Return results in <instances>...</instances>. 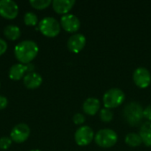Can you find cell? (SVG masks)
Wrapping results in <instances>:
<instances>
[{
    "instance_id": "6da1fadb",
    "label": "cell",
    "mask_w": 151,
    "mask_h": 151,
    "mask_svg": "<svg viewBox=\"0 0 151 151\" xmlns=\"http://www.w3.org/2000/svg\"><path fill=\"white\" fill-rule=\"evenodd\" d=\"M39 47L37 43L31 40H25L19 42L14 48L16 59L23 65L31 63L38 55Z\"/></svg>"
},
{
    "instance_id": "7a4b0ae2",
    "label": "cell",
    "mask_w": 151,
    "mask_h": 151,
    "mask_svg": "<svg viewBox=\"0 0 151 151\" xmlns=\"http://www.w3.org/2000/svg\"><path fill=\"white\" fill-rule=\"evenodd\" d=\"M143 108L141 104L137 102H131L127 104L122 111L125 121L133 127L138 126L143 119Z\"/></svg>"
},
{
    "instance_id": "3957f363",
    "label": "cell",
    "mask_w": 151,
    "mask_h": 151,
    "mask_svg": "<svg viewBox=\"0 0 151 151\" xmlns=\"http://www.w3.org/2000/svg\"><path fill=\"white\" fill-rule=\"evenodd\" d=\"M126 96L122 89L119 88H112L108 89L103 96V104L104 108L114 109L119 107L125 101Z\"/></svg>"
},
{
    "instance_id": "277c9868",
    "label": "cell",
    "mask_w": 151,
    "mask_h": 151,
    "mask_svg": "<svg viewBox=\"0 0 151 151\" xmlns=\"http://www.w3.org/2000/svg\"><path fill=\"white\" fill-rule=\"evenodd\" d=\"M95 142L103 149L112 148L118 142V134L112 129H101L95 134Z\"/></svg>"
},
{
    "instance_id": "5b68a950",
    "label": "cell",
    "mask_w": 151,
    "mask_h": 151,
    "mask_svg": "<svg viewBox=\"0 0 151 151\" xmlns=\"http://www.w3.org/2000/svg\"><path fill=\"white\" fill-rule=\"evenodd\" d=\"M40 32L49 38H54L58 36L61 31L60 22H58L53 17H45L43 18L38 25Z\"/></svg>"
},
{
    "instance_id": "8992f818",
    "label": "cell",
    "mask_w": 151,
    "mask_h": 151,
    "mask_svg": "<svg viewBox=\"0 0 151 151\" xmlns=\"http://www.w3.org/2000/svg\"><path fill=\"white\" fill-rule=\"evenodd\" d=\"M95 139V133L88 126H82L79 127L74 134V141L77 145L81 147L89 145Z\"/></svg>"
},
{
    "instance_id": "52a82bcc",
    "label": "cell",
    "mask_w": 151,
    "mask_h": 151,
    "mask_svg": "<svg viewBox=\"0 0 151 151\" xmlns=\"http://www.w3.org/2000/svg\"><path fill=\"white\" fill-rule=\"evenodd\" d=\"M30 135V128L25 123H19L16 125L11 131L10 138L15 143L25 142Z\"/></svg>"
},
{
    "instance_id": "ba28073f",
    "label": "cell",
    "mask_w": 151,
    "mask_h": 151,
    "mask_svg": "<svg viewBox=\"0 0 151 151\" xmlns=\"http://www.w3.org/2000/svg\"><path fill=\"white\" fill-rule=\"evenodd\" d=\"M133 81L140 88H146L151 83L150 72L145 67H138L133 73Z\"/></svg>"
},
{
    "instance_id": "9c48e42d",
    "label": "cell",
    "mask_w": 151,
    "mask_h": 151,
    "mask_svg": "<svg viewBox=\"0 0 151 151\" xmlns=\"http://www.w3.org/2000/svg\"><path fill=\"white\" fill-rule=\"evenodd\" d=\"M19 14L18 4L12 0H0V16L6 19H13Z\"/></svg>"
},
{
    "instance_id": "30bf717a",
    "label": "cell",
    "mask_w": 151,
    "mask_h": 151,
    "mask_svg": "<svg viewBox=\"0 0 151 151\" xmlns=\"http://www.w3.org/2000/svg\"><path fill=\"white\" fill-rule=\"evenodd\" d=\"M60 26L61 27L68 32V33H76L80 27H81V21L79 19V18L77 16H75L74 14H65L63 15L60 19Z\"/></svg>"
},
{
    "instance_id": "8fae6325",
    "label": "cell",
    "mask_w": 151,
    "mask_h": 151,
    "mask_svg": "<svg viewBox=\"0 0 151 151\" xmlns=\"http://www.w3.org/2000/svg\"><path fill=\"white\" fill-rule=\"evenodd\" d=\"M87 39L82 34H73L67 41V48L73 53L81 52L86 46Z\"/></svg>"
},
{
    "instance_id": "7c38bea8",
    "label": "cell",
    "mask_w": 151,
    "mask_h": 151,
    "mask_svg": "<svg viewBox=\"0 0 151 151\" xmlns=\"http://www.w3.org/2000/svg\"><path fill=\"white\" fill-rule=\"evenodd\" d=\"M100 108L101 102L96 97H88L84 101L82 104V110L84 113L89 116H95L97 112L100 111Z\"/></svg>"
},
{
    "instance_id": "4fadbf2b",
    "label": "cell",
    "mask_w": 151,
    "mask_h": 151,
    "mask_svg": "<svg viewBox=\"0 0 151 151\" xmlns=\"http://www.w3.org/2000/svg\"><path fill=\"white\" fill-rule=\"evenodd\" d=\"M52 8L58 14L65 15L73 9L75 4L74 0H54L52 1Z\"/></svg>"
},
{
    "instance_id": "5bb4252c",
    "label": "cell",
    "mask_w": 151,
    "mask_h": 151,
    "mask_svg": "<svg viewBox=\"0 0 151 151\" xmlns=\"http://www.w3.org/2000/svg\"><path fill=\"white\" fill-rule=\"evenodd\" d=\"M24 86L28 89H35L39 88L42 83V77L41 74L35 72L28 73L23 78Z\"/></svg>"
},
{
    "instance_id": "9a60e30c",
    "label": "cell",
    "mask_w": 151,
    "mask_h": 151,
    "mask_svg": "<svg viewBox=\"0 0 151 151\" xmlns=\"http://www.w3.org/2000/svg\"><path fill=\"white\" fill-rule=\"evenodd\" d=\"M28 67L26 65L23 64H15L11 66L8 75L9 78L12 81H19L25 77V73L27 71Z\"/></svg>"
},
{
    "instance_id": "2e32d148",
    "label": "cell",
    "mask_w": 151,
    "mask_h": 151,
    "mask_svg": "<svg viewBox=\"0 0 151 151\" xmlns=\"http://www.w3.org/2000/svg\"><path fill=\"white\" fill-rule=\"evenodd\" d=\"M139 134L142 138V143L147 147H151V121H146L142 124Z\"/></svg>"
},
{
    "instance_id": "e0dca14e",
    "label": "cell",
    "mask_w": 151,
    "mask_h": 151,
    "mask_svg": "<svg viewBox=\"0 0 151 151\" xmlns=\"http://www.w3.org/2000/svg\"><path fill=\"white\" fill-rule=\"evenodd\" d=\"M4 36L10 41H16L20 37L21 31L18 26L15 25H8L4 29Z\"/></svg>"
},
{
    "instance_id": "ac0fdd59",
    "label": "cell",
    "mask_w": 151,
    "mask_h": 151,
    "mask_svg": "<svg viewBox=\"0 0 151 151\" xmlns=\"http://www.w3.org/2000/svg\"><path fill=\"white\" fill-rule=\"evenodd\" d=\"M125 142L127 143V145H128L129 147H132V148H135V147H138L142 144V138H141L140 134L137 133L127 134L125 137Z\"/></svg>"
},
{
    "instance_id": "d6986e66",
    "label": "cell",
    "mask_w": 151,
    "mask_h": 151,
    "mask_svg": "<svg viewBox=\"0 0 151 151\" xmlns=\"http://www.w3.org/2000/svg\"><path fill=\"white\" fill-rule=\"evenodd\" d=\"M30 5L36 10H44L48 8L51 4L52 1L50 0H31L29 2Z\"/></svg>"
},
{
    "instance_id": "ffe728a7",
    "label": "cell",
    "mask_w": 151,
    "mask_h": 151,
    "mask_svg": "<svg viewBox=\"0 0 151 151\" xmlns=\"http://www.w3.org/2000/svg\"><path fill=\"white\" fill-rule=\"evenodd\" d=\"M99 117L103 122L109 123V122L112 121V119L114 118V114L111 110L107 109V108H103L99 111Z\"/></svg>"
},
{
    "instance_id": "44dd1931",
    "label": "cell",
    "mask_w": 151,
    "mask_h": 151,
    "mask_svg": "<svg viewBox=\"0 0 151 151\" xmlns=\"http://www.w3.org/2000/svg\"><path fill=\"white\" fill-rule=\"evenodd\" d=\"M24 23L28 27H35L38 23V17L34 12H27L24 15Z\"/></svg>"
},
{
    "instance_id": "7402d4cb",
    "label": "cell",
    "mask_w": 151,
    "mask_h": 151,
    "mask_svg": "<svg viewBox=\"0 0 151 151\" xmlns=\"http://www.w3.org/2000/svg\"><path fill=\"white\" fill-rule=\"evenodd\" d=\"M12 141L9 137H2L0 138V150H6L12 146Z\"/></svg>"
},
{
    "instance_id": "603a6c76",
    "label": "cell",
    "mask_w": 151,
    "mask_h": 151,
    "mask_svg": "<svg viewBox=\"0 0 151 151\" xmlns=\"http://www.w3.org/2000/svg\"><path fill=\"white\" fill-rule=\"evenodd\" d=\"M86 120V118L85 116L82 114V113H75L73 117V121L75 125H78V126H81L82 125Z\"/></svg>"
},
{
    "instance_id": "cb8c5ba5",
    "label": "cell",
    "mask_w": 151,
    "mask_h": 151,
    "mask_svg": "<svg viewBox=\"0 0 151 151\" xmlns=\"http://www.w3.org/2000/svg\"><path fill=\"white\" fill-rule=\"evenodd\" d=\"M143 117L146 119L148 121H151V104L148 105L144 110H143Z\"/></svg>"
},
{
    "instance_id": "d4e9b609",
    "label": "cell",
    "mask_w": 151,
    "mask_h": 151,
    "mask_svg": "<svg viewBox=\"0 0 151 151\" xmlns=\"http://www.w3.org/2000/svg\"><path fill=\"white\" fill-rule=\"evenodd\" d=\"M7 43H6V42L4 40V39H2V38H0V56H2V55H4L5 52H6V50H7Z\"/></svg>"
},
{
    "instance_id": "484cf974",
    "label": "cell",
    "mask_w": 151,
    "mask_h": 151,
    "mask_svg": "<svg viewBox=\"0 0 151 151\" xmlns=\"http://www.w3.org/2000/svg\"><path fill=\"white\" fill-rule=\"evenodd\" d=\"M7 105H8V99L4 96H0V110L5 109Z\"/></svg>"
},
{
    "instance_id": "4316f807",
    "label": "cell",
    "mask_w": 151,
    "mask_h": 151,
    "mask_svg": "<svg viewBox=\"0 0 151 151\" xmlns=\"http://www.w3.org/2000/svg\"><path fill=\"white\" fill-rule=\"evenodd\" d=\"M30 151H41V150H30Z\"/></svg>"
}]
</instances>
